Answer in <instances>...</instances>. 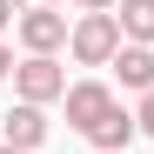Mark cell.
Segmentation results:
<instances>
[{"label": "cell", "mask_w": 154, "mask_h": 154, "mask_svg": "<svg viewBox=\"0 0 154 154\" xmlns=\"http://www.w3.org/2000/svg\"><path fill=\"white\" fill-rule=\"evenodd\" d=\"M114 74H121V87L154 94V47H134V40H127L121 54H114Z\"/></svg>", "instance_id": "cell-6"}, {"label": "cell", "mask_w": 154, "mask_h": 154, "mask_svg": "<svg viewBox=\"0 0 154 154\" xmlns=\"http://www.w3.org/2000/svg\"><path fill=\"white\" fill-rule=\"evenodd\" d=\"M114 107H121V100H114L107 81H74V87H67V127H74V134H94Z\"/></svg>", "instance_id": "cell-4"}, {"label": "cell", "mask_w": 154, "mask_h": 154, "mask_svg": "<svg viewBox=\"0 0 154 154\" xmlns=\"http://www.w3.org/2000/svg\"><path fill=\"white\" fill-rule=\"evenodd\" d=\"M74 7H81V14H114L121 0H74Z\"/></svg>", "instance_id": "cell-9"}, {"label": "cell", "mask_w": 154, "mask_h": 154, "mask_svg": "<svg viewBox=\"0 0 154 154\" xmlns=\"http://www.w3.org/2000/svg\"><path fill=\"white\" fill-rule=\"evenodd\" d=\"M7 27H20V7H14V0H0V34H7Z\"/></svg>", "instance_id": "cell-10"}, {"label": "cell", "mask_w": 154, "mask_h": 154, "mask_svg": "<svg viewBox=\"0 0 154 154\" xmlns=\"http://www.w3.org/2000/svg\"><path fill=\"white\" fill-rule=\"evenodd\" d=\"M114 20H121V34L134 40V47H154V0H121Z\"/></svg>", "instance_id": "cell-8"}, {"label": "cell", "mask_w": 154, "mask_h": 154, "mask_svg": "<svg viewBox=\"0 0 154 154\" xmlns=\"http://www.w3.org/2000/svg\"><path fill=\"white\" fill-rule=\"evenodd\" d=\"M34 7H60V0H34Z\"/></svg>", "instance_id": "cell-13"}, {"label": "cell", "mask_w": 154, "mask_h": 154, "mask_svg": "<svg viewBox=\"0 0 154 154\" xmlns=\"http://www.w3.org/2000/svg\"><path fill=\"white\" fill-rule=\"evenodd\" d=\"M0 154H20V147H7V141H0Z\"/></svg>", "instance_id": "cell-14"}, {"label": "cell", "mask_w": 154, "mask_h": 154, "mask_svg": "<svg viewBox=\"0 0 154 154\" xmlns=\"http://www.w3.org/2000/svg\"><path fill=\"white\" fill-rule=\"evenodd\" d=\"M20 47L27 54H60V47L74 40V27H67V14L60 7H20Z\"/></svg>", "instance_id": "cell-3"}, {"label": "cell", "mask_w": 154, "mask_h": 154, "mask_svg": "<svg viewBox=\"0 0 154 154\" xmlns=\"http://www.w3.org/2000/svg\"><path fill=\"white\" fill-rule=\"evenodd\" d=\"M134 134H141V121L127 114V107H114V114L100 121V127H94L87 141H94V154H127V141H134Z\"/></svg>", "instance_id": "cell-7"}, {"label": "cell", "mask_w": 154, "mask_h": 154, "mask_svg": "<svg viewBox=\"0 0 154 154\" xmlns=\"http://www.w3.org/2000/svg\"><path fill=\"white\" fill-rule=\"evenodd\" d=\"M134 121H141V134H154V94L141 100V114H134Z\"/></svg>", "instance_id": "cell-11"}, {"label": "cell", "mask_w": 154, "mask_h": 154, "mask_svg": "<svg viewBox=\"0 0 154 154\" xmlns=\"http://www.w3.org/2000/svg\"><path fill=\"white\" fill-rule=\"evenodd\" d=\"M0 134H7V147L34 154V147L47 141V107H34V100H14V107L0 114Z\"/></svg>", "instance_id": "cell-5"}, {"label": "cell", "mask_w": 154, "mask_h": 154, "mask_svg": "<svg viewBox=\"0 0 154 154\" xmlns=\"http://www.w3.org/2000/svg\"><path fill=\"white\" fill-rule=\"evenodd\" d=\"M121 47H127V34H121V20H114V14H81V20H74L67 54L81 60V67H114Z\"/></svg>", "instance_id": "cell-1"}, {"label": "cell", "mask_w": 154, "mask_h": 154, "mask_svg": "<svg viewBox=\"0 0 154 154\" xmlns=\"http://www.w3.org/2000/svg\"><path fill=\"white\" fill-rule=\"evenodd\" d=\"M0 74H14V47L7 40H0Z\"/></svg>", "instance_id": "cell-12"}, {"label": "cell", "mask_w": 154, "mask_h": 154, "mask_svg": "<svg viewBox=\"0 0 154 154\" xmlns=\"http://www.w3.org/2000/svg\"><path fill=\"white\" fill-rule=\"evenodd\" d=\"M14 94L20 100H34V107H47V100H67V67L54 54H27L14 67Z\"/></svg>", "instance_id": "cell-2"}]
</instances>
